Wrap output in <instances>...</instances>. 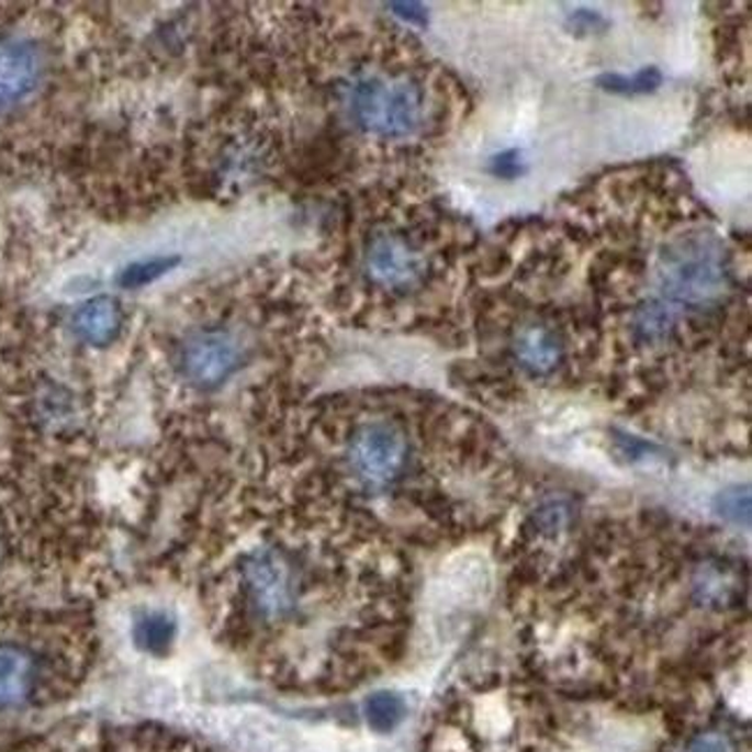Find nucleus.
<instances>
[{
  "label": "nucleus",
  "instance_id": "nucleus-10",
  "mask_svg": "<svg viewBox=\"0 0 752 752\" xmlns=\"http://www.w3.org/2000/svg\"><path fill=\"white\" fill-rule=\"evenodd\" d=\"M514 355L526 371L545 375L561 363L563 346L547 327H526L514 343Z\"/></svg>",
  "mask_w": 752,
  "mask_h": 752
},
{
  "label": "nucleus",
  "instance_id": "nucleus-1",
  "mask_svg": "<svg viewBox=\"0 0 752 752\" xmlns=\"http://www.w3.org/2000/svg\"><path fill=\"white\" fill-rule=\"evenodd\" d=\"M346 106L363 133L399 139L419 127L424 96L407 77L359 75L346 86Z\"/></svg>",
  "mask_w": 752,
  "mask_h": 752
},
{
  "label": "nucleus",
  "instance_id": "nucleus-2",
  "mask_svg": "<svg viewBox=\"0 0 752 752\" xmlns=\"http://www.w3.org/2000/svg\"><path fill=\"white\" fill-rule=\"evenodd\" d=\"M660 301L678 313L681 306L708 304L727 288L725 255L711 236L674 244L662 255Z\"/></svg>",
  "mask_w": 752,
  "mask_h": 752
},
{
  "label": "nucleus",
  "instance_id": "nucleus-17",
  "mask_svg": "<svg viewBox=\"0 0 752 752\" xmlns=\"http://www.w3.org/2000/svg\"><path fill=\"white\" fill-rule=\"evenodd\" d=\"M568 517H570V509L565 503H547L540 512H537V521H540L542 530L547 532H555V530H561L565 524H568Z\"/></svg>",
  "mask_w": 752,
  "mask_h": 752
},
{
  "label": "nucleus",
  "instance_id": "nucleus-6",
  "mask_svg": "<svg viewBox=\"0 0 752 752\" xmlns=\"http://www.w3.org/2000/svg\"><path fill=\"white\" fill-rule=\"evenodd\" d=\"M367 271L382 288H411L424 273V260L394 234H378L367 250Z\"/></svg>",
  "mask_w": 752,
  "mask_h": 752
},
{
  "label": "nucleus",
  "instance_id": "nucleus-7",
  "mask_svg": "<svg viewBox=\"0 0 752 752\" xmlns=\"http://www.w3.org/2000/svg\"><path fill=\"white\" fill-rule=\"evenodd\" d=\"M42 58L26 40L0 37V110L26 100L40 83Z\"/></svg>",
  "mask_w": 752,
  "mask_h": 752
},
{
  "label": "nucleus",
  "instance_id": "nucleus-13",
  "mask_svg": "<svg viewBox=\"0 0 752 752\" xmlns=\"http://www.w3.org/2000/svg\"><path fill=\"white\" fill-rule=\"evenodd\" d=\"M660 83H662V72L655 66L641 68L632 77H626V75L597 77L599 89L616 93V96H647V93L658 91Z\"/></svg>",
  "mask_w": 752,
  "mask_h": 752
},
{
  "label": "nucleus",
  "instance_id": "nucleus-5",
  "mask_svg": "<svg viewBox=\"0 0 752 752\" xmlns=\"http://www.w3.org/2000/svg\"><path fill=\"white\" fill-rule=\"evenodd\" d=\"M244 361V346L234 334L216 329L190 336L181 348V373L192 384L218 386L223 384Z\"/></svg>",
  "mask_w": 752,
  "mask_h": 752
},
{
  "label": "nucleus",
  "instance_id": "nucleus-18",
  "mask_svg": "<svg viewBox=\"0 0 752 752\" xmlns=\"http://www.w3.org/2000/svg\"><path fill=\"white\" fill-rule=\"evenodd\" d=\"M687 752H734V745L720 732H706L691 743Z\"/></svg>",
  "mask_w": 752,
  "mask_h": 752
},
{
  "label": "nucleus",
  "instance_id": "nucleus-4",
  "mask_svg": "<svg viewBox=\"0 0 752 752\" xmlns=\"http://www.w3.org/2000/svg\"><path fill=\"white\" fill-rule=\"evenodd\" d=\"M407 438L396 424L371 422L359 426L348 445L352 475L367 486L392 484L405 468Z\"/></svg>",
  "mask_w": 752,
  "mask_h": 752
},
{
  "label": "nucleus",
  "instance_id": "nucleus-11",
  "mask_svg": "<svg viewBox=\"0 0 752 752\" xmlns=\"http://www.w3.org/2000/svg\"><path fill=\"white\" fill-rule=\"evenodd\" d=\"M179 637V622L169 611L146 609L133 622V641L135 647L154 658L167 655L175 649Z\"/></svg>",
  "mask_w": 752,
  "mask_h": 752
},
{
  "label": "nucleus",
  "instance_id": "nucleus-15",
  "mask_svg": "<svg viewBox=\"0 0 752 752\" xmlns=\"http://www.w3.org/2000/svg\"><path fill=\"white\" fill-rule=\"evenodd\" d=\"M718 512L729 521H748L750 517V493L743 486H732L718 496Z\"/></svg>",
  "mask_w": 752,
  "mask_h": 752
},
{
  "label": "nucleus",
  "instance_id": "nucleus-8",
  "mask_svg": "<svg viewBox=\"0 0 752 752\" xmlns=\"http://www.w3.org/2000/svg\"><path fill=\"white\" fill-rule=\"evenodd\" d=\"M40 681L35 655L14 643H0V708H14L31 699Z\"/></svg>",
  "mask_w": 752,
  "mask_h": 752
},
{
  "label": "nucleus",
  "instance_id": "nucleus-3",
  "mask_svg": "<svg viewBox=\"0 0 752 752\" xmlns=\"http://www.w3.org/2000/svg\"><path fill=\"white\" fill-rule=\"evenodd\" d=\"M242 588L250 609L262 618L288 616L299 597V576L283 553L265 549L244 558Z\"/></svg>",
  "mask_w": 752,
  "mask_h": 752
},
{
  "label": "nucleus",
  "instance_id": "nucleus-14",
  "mask_svg": "<svg viewBox=\"0 0 752 752\" xmlns=\"http://www.w3.org/2000/svg\"><path fill=\"white\" fill-rule=\"evenodd\" d=\"M179 265H181L179 255H162V257H150V260L133 262L119 273V285L125 290H137V288L150 285Z\"/></svg>",
  "mask_w": 752,
  "mask_h": 752
},
{
  "label": "nucleus",
  "instance_id": "nucleus-9",
  "mask_svg": "<svg viewBox=\"0 0 752 752\" xmlns=\"http://www.w3.org/2000/svg\"><path fill=\"white\" fill-rule=\"evenodd\" d=\"M123 327V311L114 296H93L72 315L75 334L93 348L114 343Z\"/></svg>",
  "mask_w": 752,
  "mask_h": 752
},
{
  "label": "nucleus",
  "instance_id": "nucleus-12",
  "mask_svg": "<svg viewBox=\"0 0 752 752\" xmlns=\"http://www.w3.org/2000/svg\"><path fill=\"white\" fill-rule=\"evenodd\" d=\"M407 704L394 691L373 693L363 704V718L378 734H390L405 720Z\"/></svg>",
  "mask_w": 752,
  "mask_h": 752
},
{
  "label": "nucleus",
  "instance_id": "nucleus-16",
  "mask_svg": "<svg viewBox=\"0 0 752 752\" xmlns=\"http://www.w3.org/2000/svg\"><path fill=\"white\" fill-rule=\"evenodd\" d=\"M489 171L496 179H507V181L519 179L521 175H526L524 154L519 148L503 150V154H496L489 160Z\"/></svg>",
  "mask_w": 752,
  "mask_h": 752
},
{
  "label": "nucleus",
  "instance_id": "nucleus-20",
  "mask_svg": "<svg viewBox=\"0 0 752 752\" xmlns=\"http://www.w3.org/2000/svg\"><path fill=\"white\" fill-rule=\"evenodd\" d=\"M396 16H401L407 24H415V26H428V10L419 3H390L386 5Z\"/></svg>",
  "mask_w": 752,
  "mask_h": 752
},
{
  "label": "nucleus",
  "instance_id": "nucleus-19",
  "mask_svg": "<svg viewBox=\"0 0 752 752\" xmlns=\"http://www.w3.org/2000/svg\"><path fill=\"white\" fill-rule=\"evenodd\" d=\"M570 29L574 31H586V33H593V31H599V29H607V19L602 16L599 12L595 10H574L570 14Z\"/></svg>",
  "mask_w": 752,
  "mask_h": 752
}]
</instances>
